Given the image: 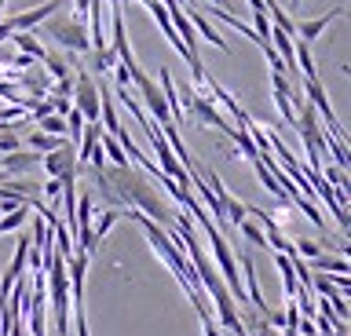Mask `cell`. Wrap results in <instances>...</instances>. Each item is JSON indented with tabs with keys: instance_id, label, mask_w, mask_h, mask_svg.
<instances>
[{
	"instance_id": "1",
	"label": "cell",
	"mask_w": 351,
	"mask_h": 336,
	"mask_svg": "<svg viewBox=\"0 0 351 336\" xmlns=\"http://www.w3.org/2000/svg\"><path fill=\"white\" fill-rule=\"evenodd\" d=\"M92 183L99 190L110 209H136L143 216H150L158 227L169 231L172 227V205L165 201V194L150 183L147 172H139V165H103V168H92Z\"/></svg>"
},
{
	"instance_id": "2",
	"label": "cell",
	"mask_w": 351,
	"mask_h": 336,
	"mask_svg": "<svg viewBox=\"0 0 351 336\" xmlns=\"http://www.w3.org/2000/svg\"><path fill=\"white\" fill-rule=\"evenodd\" d=\"M121 216H128V220H136V223L143 227V234H147L150 248L165 259V267H169L172 274H176V281H180V285L186 289V296H191V303L197 307V314H202V322H216V318H213V307H208V296H205V289H202V281H197L191 259L183 256V248L176 245V237L165 231V227L154 223L150 216H143V212H136V209H125Z\"/></svg>"
},
{
	"instance_id": "3",
	"label": "cell",
	"mask_w": 351,
	"mask_h": 336,
	"mask_svg": "<svg viewBox=\"0 0 351 336\" xmlns=\"http://www.w3.org/2000/svg\"><path fill=\"white\" fill-rule=\"evenodd\" d=\"M44 34H48L59 51H73V55H88L92 51V34H88V18L66 15V18H44Z\"/></svg>"
},
{
	"instance_id": "4",
	"label": "cell",
	"mask_w": 351,
	"mask_h": 336,
	"mask_svg": "<svg viewBox=\"0 0 351 336\" xmlns=\"http://www.w3.org/2000/svg\"><path fill=\"white\" fill-rule=\"evenodd\" d=\"M40 165L51 179H77L84 168L81 161H77V143H70V139H66L62 146L48 150V154H40Z\"/></svg>"
},
{
	"instance_id": "5",
	"label": "cell",
	"mask_w": 351,
	"mask_h": 336,
	"mask_svg": "<svg viewBox=\"0 0 351 336\" xmlns=\"http://www.w3.org/2000/svg\"><path fill=\"white\" fill-rule=\"evenodd\" d=\"M70 103L77 106V110H81L84 121H99V81H95L88 70H77V73H73Z\"/></svg>"
},
{
	"instance_id": "6",
	"label": "cell",
	"mask_w": 351,
	"mask_h": 336,
	"mask_svg": "<svg viewBox=\"0 0 351 336\" xmlns=\"http://www.w3.org/2000/svg\"><path fill=\"white\" fill-rule=\"evenodd\" d=\"M110 51L117 55L121 66H132L136 55H132V44H128V34H125V12H121V0H110Z\"/></svg>"
},
{
	"instance_id": "7",
	"label": "cell",
	"mask_w": 351,
	"mask_h": 336,
	"mask_svg": "<svg viewBox=\"0 0 351 336\" xmlns=\"http://www.w3.org/2000/svg\"><path fill=\"white\" fill-rule=\"evenodd\" d=\"M186 110H191V114H194V117H197V121H202L205 128H219V132H223V135L230 132V128H234V121H227V117L219 114L216 106L205 99V95H197V92L191 95V103H186Z\"/></svg>"
},
{
	"instance_id": "8",
	"label": "cell",
	"mask_w": 351,
	"mask_h": 336,
	"mask_svg": "<svg viewBox=\"0 0 351 336\" xmlns=\"http://www.w3.org/2000/svg\"><path fill=\"white\" fill-rule=\"evenodd\" d=\"M59 8H62V0H48V4H40V8H29V12H22V15L4 18V26L8 29H37L44 18H51Z\"/></svg>"
},
{
	"instance_id": "9",
	"label": "cell",
	"mask_w": 351,
	"mask_h": 336,
	"mask_svg": "<svg viewBox=\"0 0 351 336\" xmlns=\"http://www.w3.org/2000/svg\"><path fill=\"white\" fill-rule=\"evenodd\" d=\"M37 165H40V154L37 150H22V146L0 157V168H4L8 176H26V172H33Z\"/></svg>"
},
{
	"instance_id": "10",
	"label": "cell",
	"mask_w": 351,
	"mask_h": 336,
	"mask_svg": "<svg viewBox=\"0 0 351 336\" xmlns=\"http://www.w3.org/2000/svg\"><path fill=\"white\" fill-rule=\"evenodd\" d=\"M186 18H191V26H194V34H197V37H205L208 44H213V48H219V51H227V40L216 34V26L208 23V15L202 12V8L186 4Z\"/></svg>"
},
{
	"instance_id": "11",
	"label": "cell",
	"mask_w": 351,
	"mask_h": 336,
	"mask_svg": "<svg viewBox=\"0 0 351 336\" xmlns=\"http://www.w3.org/2000/svg\"><path fill=\"white\" fill-rule=\"evenodd\" d=\"M344 12H348V8L340 4V8H333V12H326V15L311 18V23H296V37L311 44V40H315V37H322V34H326V26H329V23H337V18L344 15Z\"/></svg>"
},
{
	"instance_id": "12",
	"label": "cell",
	"mask_w": 351,
	"mask_h": 336,
	"mask_svg": "<svg viewBox=\"0 0 351 336\" xmlns=\"http://www.w3.org/2000/svg\"><path fill=\"white\" fill-rule=\"evenodd\" d=\"M8 40H11V48H15L19 55H29V59H37V62H40L44 51H48V48L37 40V34H33V29H11Z\"/></svg>"
},
{
	"instance_id": "13",
	"label": "cell",
	"mask_w": 351,
	"mask_h": 336,
	"mask_svg": "<svg viewBox=\"0 0 351 336\" xmlns=\"http://www.w3.org/2000/svg\"><path fill=\"white\" fill-rule=\"evenodd\" d=\"M40 66H44V73H48L51 81H73V70H70V62H66V51H44Z\"/></svg>"
},
{
	"instance_id": "14",
	"label": "cell",
	"mask_w": 351,
	"mask_h": 336,
	"mask_svg": "<svg viewBox=\"0 0 351 336\" xmlns=\"http://www.w3.org/2000/svg\"><path fill=\"white\" fill-rule=\"evenodd\" d=\"M26 143H29V150H37V154H48V150L66 143V135H51V132H44V128H33L26 135Z\"/></svg>"
},
{
	"instance_id": "15",
	"label": "cell",
	"mask_w": 351,
	"mask_h": 336,
	"mask_svg": "<svg viewBox=\"0 0 351 336\" xmlns=\"http://www.w3.org/2000/svg\"><path fill=\"white\" fill-rule=\"evenodd\" d=\"M311 270H322V274H348V256H333V259H329L326 253H318L311 259Z\"/></svg>"
},
{
	"instance_id": "16",
	"label": "cell",
	"mask_w": 351,
	"mask_h": 336,
	"mask_svg": "<svg viewBox=\"0 0 351 336\" xmlns=\"http://www.w3.org/2000/svg\"><path fill=\"white\" fill-rule=\"evenodd\" d=\"M117 220H121V209H106L103 216H99V223L92 227V242H95V248L103 245V237L117 227Z\"/></svg>"
},
{
	"instance_id": "17",
	"label": "cell",
	"mask_w": 351,
	"mask_h": 336,
	"mask_svg": "<svg viewBox=\"0 0 351 336\" xmlns=\"http://www.w3.org/2000/svg\"><path fill=\"white\" fill-rule=\"evenodd\" d=\"M29 223V209L26 205H19V209H11L0 216V234H11V231H22V227Z\"/></svg>"
},
{
	"instance_id": "18",
	"label": "cell",
	"mask_w": 351,
	"mask_h": 336,
	"mask_svg": "<svg viewBox=\"0 0 351 336\" xmlns=\"http://www.w3.org/2000/svg\"><path fill=\"white\" fill-rule=\"evenodd\" d=\"M99 146H103V157H110V165H132L128 154H125V146L117 143L110 132H103V139H99Z\"/></svg>"
},
{
	"instance_id": "19",
	"label": "cell",
	"mask_w": 351,
	"mask_h": 336,
	"mask_svg": "<svg viewBox=\"0 0 351 336\" xmlns=\"http://www.w3.org/2000/svg\"><path fill=\"white\" fill-rule=\"evenodd\" d=\"M238 231L245 234V242H252L256 248H267V234H263V227L256 220H249V216H245V220L238 223Z\"/></svg>"
},
{
	"instance_id": "20",
	"label": "cell",
	"mask_w": 351,
	"mask_h": 336,
	"mask_svg": "<svg viewBox=\"0 0 351 336\" xmlns=\"http://www.w3.org/2000/svg\"><path fill=\"white\" fill-rule=\"evenodd\" d=\"M62 117H66V139H70V143H77V139H81V132H84V117H81V110H77V106H70V110H66Z\"/></svg>"
},
{
	"instance_id": "21",
	"label": "cell",
	"mask_w": 351,
	"mask_h": 336,
	"mask_svg": "<svg viewBox=\"0 0 351 336\" xmlns=\"http://www.w3.org/2000/svg\"><path fill=\"white\" fill-rule=\"evenodd\" d=\"M271 99H274V110L282 114V121L285 125H296V110H293V103H289V95H282V92H271Z\"/></svg>"
},
{
	"instance_id": "22",
	"label": "cell",
	"mask_w": 351,
	"mask_h": 336,
	"mask_svg": "<svg viewBox=\"0 0 351 336\" xmlns=\"http://www.w3.org/2000/svg\"><path fill=\"white\" fill-rule=\"evenodd\" d=\"M44 132H51V135H66V117L62 114H48V117H40V125Z\"/></svg>"
},
{
	"instance_id": "23",
	"label": "cell",
	"mask_w": 351,
	"mask_h": 336,
	"mask_svg": "<svg viewBox=\"0 0 351 336\" xmlns=\"http://www.w3.org/2000/svg\"><path fill=\"white\" fill-rule=\"evenodd\" d=\"M114 66H117V55L110 51V44H106V48H95V73L114 70Z\"/></svg>"
},
{
	"instance_id": "24",
	"label": "cell",
	"mask_w": 351,
	"mask_h": 336,
	"mask_svg": "<svg viewBox=\"0 0 351 336\" xmlns=\"http://www.w3.org/2000/svg\"><path fill=\"white\" fill-rule=\"evenodd\" d=\"M293 248H296V256H300V259H315L318 253H322V245H318V242H304V237Z\"/></svg>"
},
{
	"instance_id": "25",
	"label": "cell",
	"mask_w": 351,
	"mask_h": 336,
	"mask_svg": "<svg viewBox=\"0 0 351 336\" xmlns=\"http://www.w3.org/2000/svg\"><path fill=\"white\" fill-rule=\"evenodd\" d=\"M252 29H256V37L267 40V34H271V18H267V12H252Z\"/></svg>"
},
{
	"instance_id": "26",
	"label": "cell",
	"mask_w": 351,
	"mask_h": 336,
	"mask_svg": "<svg viewBox=\"0 0 351 336\" xmlns=\"http://www.w3.org/2000/svg\"><path fill=\"white\" fill-rule=\"evenodd\" d=\"M40 194H44V198H48L51 205H59V194H62V183H59V179H48V183H44V187H40Z\"/></svg>"
},
{
	"instance_id": "27",
	"label": "cell",
	"mask_w": 351,
	"mask_h": 336,
	"mask_svg": "<svg viewBox=\"0 0 351 336\" xmlns=\"http://www.w3.org/2000/svg\"><path fill=\"white\" fill-rule=\"evenodd\" d=\"M22 139L15 132H0V154H11V150H19Z\"/></svg>"
},
{
	"instance_id": "28",
	"label": "cell",
	"mask_w": 351,
	"mask_h": 336,
	"mask_svg": "<svg viewBox=\"0 0 351 336\" xmlns=\"http://www.w3.org/2000/svg\"><path fill=\"white\" fill-rule=\"evenodd\" d=\"M73 15H81V18H88V0H73Z\"/></svg>"
},
{
	"instance_id": "29",
	"label": "cell",
	"mask_w": 351,
	"mask_h": 336,
	"mask_svg": "<svg viewBox=\"0 0 351 336\" xmlns=\"http://www.w3.org/2000/svg\"><path fill=\"white\" fill-rule=\"evenodd\" d=\"M205 336H219V325L216 322H205Z\"/></svg>"
},
{
	"instance_id": "30",
	"label": "cell",
	"mask_w": 351,
	"mask_h": 336,
	"mask_svg": "<svg viewBox=\"0 0 351 336\" xmlns=\"http://www.w3.org/2000/svg\"><path fill=\"white\" fill-rule=\"evenodd\" d=\"M249 8L252 12H263V0H249Z\"/></svg>"
},
{
	"instance_id": "31",
	"label": "cell",
	"mask_w": 351,
	"mask_h": 336,
	"mask_svg": "<svg viewBox=\"0 0 351 336\" xmlns=\"http://www.w3.org/2000/svg\"><path fill=\"white\" fill-rule=\"evenodd\" d=\"M0 23H4V0H0Z\"/></svg>"
},
{
	"instance_id": "32",
	"label": "cell",
	"mask_w": 351,
	"mask_h": 336,
	"mask_svg": "<svg viewBox=\"0 0 351 336\" xmlns=\"http://www.w3.org/2000/svg\"><path fill=\"white\" fill-rule=\"evenodd\" d=\"M289 4H293V8H300V0H289Z\"/></svg>"
},
{
	"instance_id": "33",
	"label": "cell",
	"mask_w": 351,
	"mask_h": 336,
	"mask_svg": "<svg viewBox=\"0 0 351 336\" xmlns=\"http://www.w3.org/2000/svg\"><path fill=\"white\" fill-rule=\"evenodd\" d=\"M0 216H4V212H0Z\"/></svg>"
}]
</instances>
